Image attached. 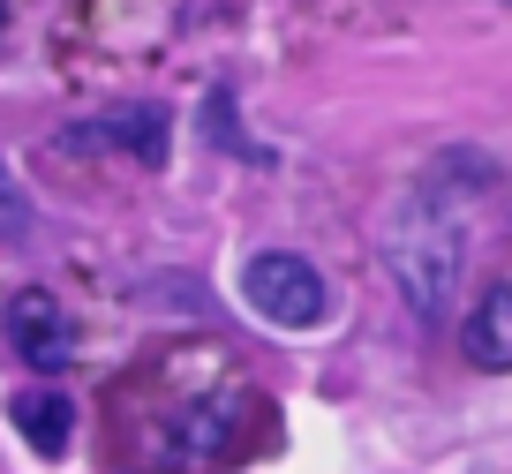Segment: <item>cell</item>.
I'll return each mask as SVG.
<instances>
[{"label":"cell","instance_id":"obj_2","mask_svg":"<svg viewBox=\"0 0 512 474\" xmlns=\"http://www.w3.org/2000/svg\"><path fill=\"white\" fill-rule=\"evenodd\" d=\"M241 301H249L264 324L279 332H317L324 316H332V286L309 256H287V249H264L241 264Z\"/></svg>","mask_w":512,"mask_h":474},{"label":"cell","instance_id":"obj_3","mask_svg":"<svg viewBox=\"0 0 512 474\" xmlns=\"http://www.w3.org/2000/svg\"><path fill=\"white\" fill-rule=\"evenodd\" d=\"M241 414H256L249 392H226V399H204V407L174 414V437H166V459L174 467H226L241 452Z\"/></svg>","mask_w":512,"mask_h":474},{"label":"cell","instance_id":"obj_6","mask_svg":"<svg viewBox=\"0 0 512 474\" xmlns=\"http://www.w3.org/2000/svg\"><path fill=\"white\" fill-rule=\"evenodd\" d=\"M460 347H467V362H475V369H512V279H497L490 294L467 309Z\"/></svg>","mask_w":512,"mask_h":474},{"label":"cell","instance_id":"obj_1","mask_svg":"<svg viewBox=\"0 0 512 474\" xmlns=\"http://www.w3.org/2000/svg\"><path fill=\"white\" fill-rule=\"evenodd\" d=\"M377 256H384V271H392V286L407 294V309L415 316H445V301L460 294V271H467V219H460V204H445V196H430L415 181V189L400 196V211L384 219Z\"/></svg>","mask_w":512,"mask_h":474},{"label":"cell","instance_id":"obj_5","mask_svg":"<svg viewBox=\"0 0 512 474\" xmlns=\"http://www.w3.org/2000/svg\"><path fill=\"white\" fill-rule=\"evenodd\" d=\"M166 136H174L166 106H121V113H106V121H91V128H68V143H121V151L136 158V166H151V174L166 166Z\"/></svg>","mask_w":512,"mask_h":474},{"label":"cell","instance_id":"obj_8","mask_svg":"<svg viewBox=\"0 0 512 474\" xmlns=\"http://www.w3.org/2000/svg\"><path fill=\"white\" fill-rule=\"evenodd\" d=\"M8 234H31V196H23V181L0 166V241Z\"/></svg>","mask_w":512,"mask_h":474},{"label":"cell","instance_id":"obj_4","mask_svg":"<svg viewBox=\"0 0 512 474\" xmlns=\"http://www.w3.org/2000/svg\"><path fill=\"white\" fill-rule=\"evenodd\" d=\"M0 324H8V347H16L31 369H46V377L76 362V332H68L61 301H53L46 286H16L8 309H0Z\"/></svg>","mask_w":512,"mask_h":474},{"label":"cell","instance_id":"obj_9","mask_svg":"<svg viewBox=\"0 0 512 474\" xmlns=\"http://www.w3.org/2000/svg\"><path fill=\"white\" fill-rule=\"evenodd\" d=\"M0 31H8V0H0Z\"/></svg>","mask_w":512,"mask_h":474},{"label":"cell","instance_id":"obj_7","mask_svg":"<svg viewBox=\"0 0 512 474\" xmlns=\"http://www.w3.org/2000/svg\"><path fill=\"white\" fill-rule=\"evenodd\" d=\"M16 437L31 444L38 459H61L68 437H76V407H68L61 392H23L16 399Z\"/></svg>","mask_w":512,"mask_h":474}]
</instances>
